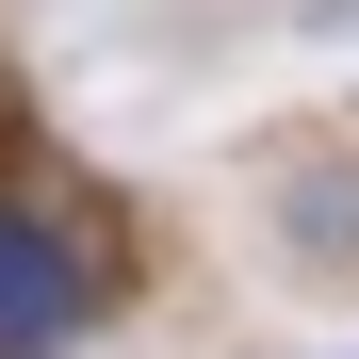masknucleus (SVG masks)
Listing matches in <instances>:
<instances>
[{
  "instance_id": "obj_1",
  "label": "nucleus",
  "mask_w": 359,
  "mask_h": 359,
  "mask_svg": "<svg viewBox=\"0 0 359 359\" xmlns=\"http://www.w3.org/2000/svg\"><path fill=\"white\" fill-rule=\"evenodd\" d=\"M66 327H82V245L33 229V212H0V359H49Z\"/></svg>"
},
{
  "instance_id": "obj_2",
  "label": "nucleus",
  "mask_w": 359,
  "mask_h": 359,
  "mask_svg": "<svg viewBox=\"0 0 359 359\" xmlns=\"http://www.w3.org/2000/svg\"><path fill=\"white\" fill-rule=\"evenodd\" d=\"M294 229H311V245H359V180H311V196H294Z\"/></svg>"
}]
</instances>
